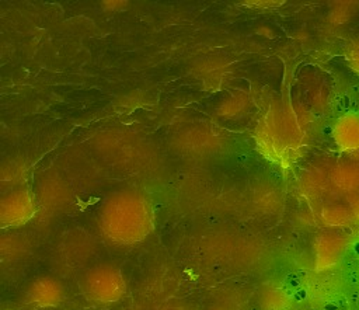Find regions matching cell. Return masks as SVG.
<instances>
[{
    "label": "cell",
    "mask_w": 359,
    "mask_h": 310,
    "mask_svg": "<svg viewBox=\"0 0 359 310\" xmlns=\"http://www.w3.org/2000/svg\"><path fill=\"white\" fill-rule=\"evenodd\" d=\"M104 233L118 243H137L150 231L147 203L137 195L122 194L111 199L100 217Z\"/></svg>",
    "instance_id": "obj_1"
},
{
    "label": "cell",
    "mask_w": 359,
    "mask_h": 310,
    "mask_svg": "<svg viewBox=\"0 0 359 310\" xmlns=\"http://www.w3.org/2000/svg\"><path fill=\"white\" fill-rule=\"evenodd\" d=\"M84 289L88 299L101 303H111L119 300L125 293V281L116 268L102 265L87 274Z\"/></svg>",
    "instance_id": "obj_2"
},
{
    "label": "cell",
    "mask_w": 359,
    "mask_h": 310,
    "mask_svg": "<svg viewBox=\"0 0 359 310\" xmlns=\"http://www.w3.org/2000/svg\"><path fill=\"white\" fill-rule=\"evenodd\" d=\"M332 139L346 159L359 163V114L348 112L339 116L332 126Z\"/></svg>",
    "instance_id": "obj_3"
},
{
    "label": "cell",
    "mask_w": 359,
    "mask_h": 310,
    "mask_svg": "<svg viewBox=\"0 0 359 310\" xmlns=\"http://www.w3.org/2000/svg\"><path fill=\"white\" fill-rule=\"evenodd\" d=\"M63 296V288L59 281L43 276L38 278L28 288V300L38 307H53Z\"/></svg>",
    "instance_id": "obj_4"
},
{
    "label": "cell",
    "mask_w": 359,
    "mask_h": 310,
    "mask_svg": "<svg viewBox=\"0 0 359 310\" xmlns=\"http://www.w3.org/2000/svg\"><path fill=\"white\" fill-rule=\"evenodd\" d=\"M34 206L27 192H14L1 202V222L3 224H21L29 219Z\"/></svg>",
    "instance_id": "obj_5"
},
{
    "label": "cell",
    "mask_w": 359,
    "mask_h": 310,
    "mask_svg": "<svg viewBox=\"0 0 359 310\" xmlns=\"http://www.w3.org/2000/svg\"><path fill=\"white\" fill-rule=\"evenodd\" d=\"M323 217H324V220H327L331 224H345L353 219V215H352L348 203H346V206L337 203V205L325 206L323 210Z\"/></svg>",
    "instance_id": "obj_6"
},
{
    "label": "cell",
    "mask_w": 359,
    "mask_h": 310,
    "mask_svg": "<svg viewBox=\"0 0 359 310\" xmlns=\"http://www.w3.org/2000/svg\"><path fill=\"white\" fill-rule=\"evenodd\" d=\"M262 310H285V295L275 288H268L261 293Z\"/></svg>",
    "instance_id": "obj_7"
},
{
    "label": "cell",
    "mask_w": 359,
    "mask_h": 310,
    "mask_svg": "<svg viewBox=\"0 0 359 310\" xmlns=\"http://www.w3.org/2000/svg\"><path fill=\"white\" fill-rule=\"evenodd\" d=\"M346 62L349 67L359 74V36L352 39L346 49Z\"/></svg>",
    "instance_id": "obj_8"
},
{
    "label": "cell",
    "mask_w": 359,
    "mask_h": 310,
    "mask_svg": "<svg viewBox=\"0 0 359 310\" xmlns=\"http://www.w3.org/2000/svg\"><path fill=\"white\" fill-rule=\"evenodd\" d=\"M212 310H220V309H212Z\"/></svg>",
    "instance_id": "obj_9"
},
{
    "label": "cell",
    "mask_w": 359,
    "mask_h": 310,
    "mask_svg": "<svg viewBox=\"0 0 359 310\" xmlns=\"http://www.w3.org/2000/svg\"><path fill=\"white\" fill-rule=\"evenodd\" d=\"M356 192H358V194H359V188H358V191H356Z\"/></svg>",
    "instance_id": "obj_10"
}]
</instances>
